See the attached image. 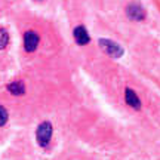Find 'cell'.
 Listing matches in <instances>:
<instances>
[{
  "mask_svg": "<svg viewBox=\"0 0 160 160\" xmlns=\"http://www.w3.org/2000/svg\"><path fill=\"white\" fill-rule=\"evenodd\" d=\"M52 133H53V128H52L51 122H42L37 126V131H36V139L42 148H48L52 139Z\"/></svg>",
  "mask_w": 160,
  "mask_h": 160,
  "instance_id": "6da1fadb",
  "label": "cell"
},
{
  "mask_svg": "<svg viewBox=\"0 0 160 160\" xmlns=\"http://www.w3.org/2000/svg\"><path fill=\"white\" fill-rule=\"evenodd\" d=\"M98 45H99V48H101L108 57L116 58V59L120 57H123V53H125V49H123L119 43H116V42H113V40H110V39H99L98 40Z\"/></svg>",
  "mask_w": 160,
  "mask_h": 160,
  "instance_id": "7a4b0ae2",
  "label": "cell"
},
{
  "mask_svg": "<svg viewBox=\"0 0 160 160\" xmlns=\"http://www.w3.org/2000/svg\"><path fill=\"white\" fill-rule=\"evenodd\" d=\"M126 15L131 21H144L147 17V12L138 2H132L126 8Z\"/></svg>",
  "mask_w": 160,
  "mask_h": 160,
  "instance_id": "3957f363",
  "label": "cell"
},
{
  "mask_svg": "<svg viewBox=\"0 0 160 160\" xmlns=\"http://www.w3.org/2000/svg\"><path fill=\"white\" fill-rule=\"evenodd\" d=\"M39 34L36 33V31H27L25 34H24V49L31 53V52H34L37 49V46H39Z\"/></svg>",
  "mask_w": 160,
  "mask_h": 160,
  "instance_id": "277c9868",
  "label": "cell"
},
{
  "mask_svg": "<svg viewBox=\"0 0 160 160\" xmlns=\"http://www.w3.org/2000/svg\"><path fill=\"white\" fill-rule=\"evenodd\" d=\"M73 36H74L76 43H77L79 46H85V45H88V43L91 42V36H89L88 30H86L83 25L76 27L74 31H73Z\"/></svg>",
  "mask_w": 160,
  "mask_h": 160,
  "instance_id": "5b68a950",
  "label": "cell"
},
{
  "mask_svg": "<svg viewBox=\"0 0 160 160\" xmlns=\"http://www.w3.org/2000/svg\"><path fill=\"white\" fill-rule=\"evenodd\" d=\"M125 101L129 107H132V108L141 110V99L138 98L135 91H132L131 88H126L125 89Z\"/></svg>",
  "mask_w": 160,
  "mask_h": 160,
  "instance_id": "8992f818",
  "label": "cell"
},
{
  "mask_svg": "<svg viewBox=\"0 0 160 160\" xmlns=\"http://www.w3.org/2000/svg\"><path fill=\"white\" fill-rule=\"evenodd\" d=\"M8 92L12 93V95H15V97H21L25 93V85H24L22 82H12L8 85Z\"/></svg>",
  "mask_w": 160,
  "mask_h": 160,
  "instance_id": "52a82bcc",
  "label": "cell"
},
{
  "mask_svg": "<svg viewBox=\"0 0 160 160\" xmlns=\"http://www.w3.org/2000/svg\"><path fill=\"white\" fill-rule=\"evenodd\" d=\"M9 43V34L5 28H0V51L5 49L6 46Z\"/></svg>",
  "mask_w": 160,
  "mask_h": 160,
  "instance_id": "ba28073f",
  "label": "cell"
},
{
  "mask_svg": "<svg viewBox=\"0 0 160 160\" xmlns=\"http://www.w3.org/2000/svg\"><path fill=\"white\" fill-rule=\"evenodd\" d=\"M9 119V114H8V110L3 107V105H0V128L2 126L6 125V122Z\"/></svg>",
  "mask_w": 160,
  "mask_h": 160,
  "instance_id": "9c48e42d",
  "label": "cell"
},
{
  "mask_svg": "<svg viewBox=\"0 0 160 160\" xmlns=\"http://www.w3.org/2000/svg\"><path fill=\"white\" fill-rule=\"evenodd\" d=\"M37 2H42V0H37Z\"/></svg>",
  "mask_w": 160,
  "mask_h": 160,
  "instance_id": "30bf717a",
  "label": "cell"
}]
</instances>
